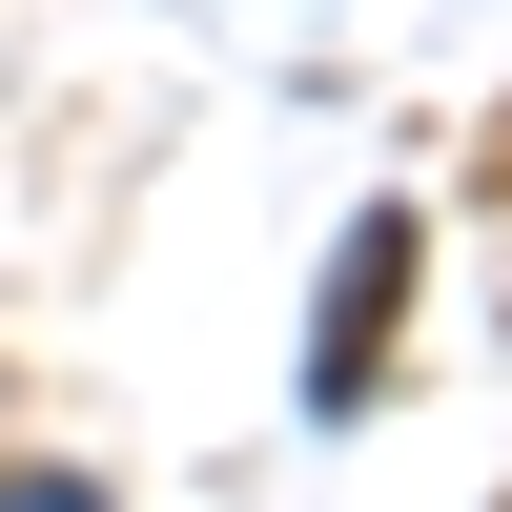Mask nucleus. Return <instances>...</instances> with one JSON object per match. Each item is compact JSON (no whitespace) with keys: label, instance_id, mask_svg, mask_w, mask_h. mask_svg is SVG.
<instances>
[{"label":"nucleus","instance_id":"f03ea898","mask_svg":"<svg viewBox=\"0 0 512 512\" xmlns=\"http://www.w3.org/2000/svg\"><path fill=\"white\" fill-rule=\"evenodd\" d=\"M0 512H82V492H41V472H0Z\"/></svg>","mask_w":512,"mask_h":512},{"label":"nucleus","instance_id":"f257e3e1","mask_svg":"<svg viewBox=\"0 0 512 512\" xmlns=\"http://www.w3.org/2000/svg\"><path fill=\"white\" fill-rule=\"evenodd\" d=\"M390 287H410V226H390V205H369V226L328 246V349H308V390H328V410H349L369 369H390Z\"/></svg>","mask_w":512,"mask_h":512}]
</instances>
